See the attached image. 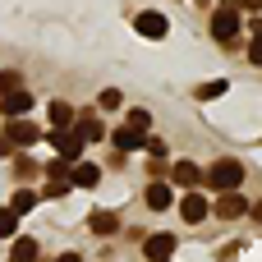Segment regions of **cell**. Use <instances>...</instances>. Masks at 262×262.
I'll list each match as a JSON object with an SVG mask.
<instances>
[{
    "label": "cell",
    "instance_id": "19",
    "mask_svg": "<svg viewBox=\"0 0 262 262\" xmlns=\"http://www.w3.org/2000/svg\"><path fill=\"white\" fill-rule=\"evenodd\" d=\"M69 170H74V161H69V157H55V161L46 166V175H51V180H69Z\"/></svg>",
    "mask_w": 262,
    "mask_h": 262
},
{
    "label": "cell",
    "instance_id": "20",
    "mask_svg": "<svg viewBox=\"0 0 262 262\" xmlns=\"http://www.w3.org/2000/svg\"><path fill=\"white\" fill-rule=\"evenodd\" d=\"M14 226H18V212H14V207H0V239H9Z\"/></svg>",
    "mask_w": 262,
    "mask_h": 262
},
{
    "label": "cell",
    "instance_id": "15",
    "mask_svg": "<svg viewBox=\"0 0 262 262\" xmlns=\"http://www.w3.org/2000/svg\"><path fill=\"white\" fill-rule=\"evenodd\" d=\"M170 203H175V198H170L166 184H152V189H147V207H152V212H166Z\"/></svg>",
    "mask_w": 262,
    "mask_h": 262
},
{
    "label": "cell",
    "instance_id": "12",
    "mask_svg": "<svg viewBox=\"0 0 262 262\" xmlns=\"http://www.w3.org/2000/svg\"><path fill=\"white\" fill-rule=\"evenodd\" d=\"M88 226H92V235H115V230H120V216H115V212H92Z\"/></svg>",
    "mask_w": 262,
    "mask_h": 262
},
{
    "label": "cell",
    "instance_id": "14",
    "mask_svg": "<svg viewBox=\"0 0 262 262\" xmlns=\"http://www.w3.org/2000/svg\"><path fill=\"white\" fill-rule=\"evenodd\" d=\"M74 120H78V115H74L69 101H51V124H55V129H64V124H74Z\"/></svg>",
    "mask_w": 262,
    "mask_h": 262
},
{
    "label": "cell",
    "instance_id": "1",
    "mask_svg": "<svg viewBox=\"0 0 262 262\" xmlns=\"http://www.w3.org/2000/svg\"><path fill=\"white\" fill-rule=\"evenodd\" d=\"M207 184H212L216 193H226V189H239V184H244V166H239L235 157H221V161L207 170Z\"/></svg>",
    "mask_w": 262,
    "mask_h": 262
},
{
    "label": "cell",
    "instance_id": "16",
    "mask_svg": "<svg viewBox=\"0 0 262 262\" xmlns=\"http://www.w3.org/2000/svg\"><path fill=\"white\" fill-rule=\"evenodd\" d=\"M78 138L83 143H97V138H106V124L101 120H78Z\"/></svg>",
    "mask_w": 262,
    "mask_h": 262
},
{
    "label": "cell",
    "instance_id": "11",
    "mask_svg": "<svg viewBox=\"0 0 262 262\" xmlns=\"http://www.w3.org/2000/svg\"><path fill=\"white\" fill-rule=\"evenodd\" d=\"M97 180H101V170H97L92 161H74V170H69V184H74V189H92Z\"/></svg>",
    "mask_w": 262,
    "mask_h": 262
},
{
    "label": "cell",
    "instance_id": "4",
    "mask_svg": "<svg viewBox=\"0 0 262 262\" xmlns=\"http://www.w3.org/2000/svg\"><path fill=\"white\" fill-rule=\"evenodd\" d=\"M5 134H9V143H14V147H32V143L41 138V129H37L32 120H18V115L9 120V129H5Z\"/></svg>",
    "mask_w": 262,
    "mask_h": 262
},
{
    "label": "cell",
    "instance_id": "8",
    "mask_svg": "<svg viewBox=\"0 0 262 262\" xmlns=\"http://www.w3.org/2000/svg\"><path fill=\"white\" fill-rule=\"evenodd\" d=\"M111 143H115V152H138V147L147 143V134H143V129H134V124H124V129H115V134H111Z\"/></svg>",
    "mask_w": 262,
    "mask_h": 262
},
{
    "label": "cell",
    "instance_id": "23",
    "mask_svg": "<svg viewBox=\"0 0 262 262\" xmlns=\"http://www.w3.org/2000/svg\"><path fill=\"white\" fill-rule=\"evenodd\" d=\"M249 60H253V64H262V18L253 23V46H249Z\"/></svg>",
    "mask_w": 262,
    "mask_h": 262
},
{
    "label": "cell",
    "instance_id": "30",
    "mask_svg": "<svg viewBox=\"0 0 262 262\" xmlns=\"http://www.w3.org/2000/svg\"><path fill=\"white\" fill-rule=\"evenodd\" d=\"M253 216H258V221H262V203H258V207H253Z\"/></svg>",
    "mask_w": 262,
    "mask_h": 262
},
{
    "label": "cell",
    "instance_id": "6",
    "mask_svg": "<svg viewBox=\"0 0 262 262\" xmlns=\"http://www.w3.org/2000/svg\"><path fill=\"white\" fill-rule=\"evenodd\" d=\"M249 212V198L244 193H235V189H226L221 198H216V216H226V221H235V216H244Z\"/></svg>",
    "mask_w": 262,
    "mask_h": 262
},
{
    "label": "cell",
    "instance_id": "29",
    "mask_svg": "<svg viewBox=\"0 0 262 262\" xmlns=\"http://www.w3.org/2000/svg\"><path fill=\"white\" fill-rule=\"evenodd\" d=\"M55 262H83V258H78V253H60Z\"/></svg>",
    "mask_w": 262,
    "mask_h": 262
},
{
    "label": "cell",
    "instance_id": "25",
    "mask_svg": "<svg viewBox=\"0 0 262 262\" xmlns=\"http://www.w3.org/2000/svg\"><path fill=\"white\" fill-rule=\"evenodd\" d=\"M129 124H134V129H143V134H147V124H152V115H147V111H143V106H138V111H129Z\"/></svg>",
    "mask_w": 262,
    "mask_h": 262
},
{
    "label": "cell",
    "instance_id": "27",
    "mask_svg": "<svg viewBox=\"0 0 262 262\" xmlns=\"http://www.w3.org/2000/svg\"><path fill=\"white\" fill-rule=\"evenodd\" d=\"M9 147H14V143H9V134H0V157H9Z\"/></svg>",
    "mask_w": 262,
    "mask_h": 262
},
{
    "label": "cell",
    "instance_id": "2",
    "mask_svg": "<svg viewBox=\"0 0 262 262\" xmlns=\"http://www.w3.org/2000/svg\"><path fill=\"white\" fill-rule=\"evenodd\" d=\"M235 32H239V5H221L216 18H212V37L216 41H235Z\"/></svg>",
    "mask_w": 262,
    "mask_h": 262
},
{
    "label": "cell",
    "instance_id": "24",
    "mask_svg": "<svg viewBox=\"0 0 262 262\" xmlns=\"http://www.w3.org/2000/svg\"><path fill=\"white\" fill-rule=\"evenodd\" d=\"M97 106H101V111H115V106H120V92H115V88L97 92Z\"/></svg>",
    "mask_w": 262,
    "mask_h": 262
},
{
    "label": "cell",
    "instance_id": "9",
    "mask_svg": "<svg viewBox=\"0 0 262 262\" xmlns=\"http://www.w3.org/2000/svg\"><path fill=\"white\" fill-rule=\"evenodd\" d=\"M180 212H184V221H189V226H198V221H207V212H212V203H207L203 193H184V203H180Z\"/></svg>",
    "mask_w": 262,
    "mask_h": 262
},
{
    "label": "cell",
    "instance_id": "5",
    "mask_svg": "<svg viewBox=\"0 0 262 262\" xmlns=\"http://www.w3.org/2000/svg\"><path fill=\"white\" fill-rule=\"evenodd\" d=\"M0 111H5V120H14V115H28V111H32V92H28V88H14V92H5Z\"/></svg>",
    "mask_w": 262,
    "mask_h": 262
},
{
    "label": "cell",
    "instance_id": "3",
    "mask_svg": "<svg viewBox=\"0 0 262 262\" xmlns=\"http://www.w3.org/2000/svg\"><path fill=\"white\" fill-rule=\"evenodd\" d=\"M51 143H55V152H60V157H69V161H78V157H83V138H78V129H69V124H64V129H55V134H51Z\"/></svg>",
    "mask_w": 262,
    "mask_h": 262
},
{
    "label": "cell",
    "instance_id": "28",
    "mask_svg": "<svg viewBox=\"0 0 262 262\" xmlns=\"http://www.w3.org/2000/svg\"><path fill=\"white\" fill-rule=\"evenodd\" d=\"M239 9H262V0H239Z\"/></svg>",
    "mask_w": 262,
    "mask_h": 262
},
{
    "label": "cell",
    "instance_id": "21",
    "mask_svg": "<svg viewBox=\"0 0 262 262\" xmlns=\"http://www.w3.org/2000/svg\"><path fill=\"white\" fill-rule=\"evenodd\" d=\"M14 88H23V74H18V69H5V74H0V97L14 92Z\"/></svg>",
    "mask_w": 262,
    "mask_h": 262
},
{
    "label": "cell",
    "instance_id": "26",
    "mask_svg": "<svg viewBox=\"0 0 262 262\" xmlns=\"http://www.w3.org/2000/svg\"><path fill=\"white\" fill-rule=\"evenodd\" d=\"M69 189H74V184H64V180H51V184H46V198H64Z\"/></svg>",
    "mask_w": 262,
    "mask_h": 262
},
{
    "label": "cell",
    "instance_id": "10",
    "mask_svg": "<svg viewBox=\"0 0 262 262\" xmlns=\"http://www.w3.org/2000/svg\"><path fill=\"white\" fill-rule=\"evenodd\" d=\"M134 28H138L143 37H152V41H161V37H166V18H161V14H152V9H147V14H138V18H134Z\"/></svg>",
    "mask_w": 262,
    "mask_h": 262
},
{
    "label": "cell",
    "instance_id": "13",
    "mask_svg": "<svg viewBox=\"0 0 262 262\" xmlns=\"http://www.w3.org/2000/svg\"><path fill=\"white\" fill-rule=\"evenodd\" d=\"M9 262H37V239H14V249H9Z\"/></svg>",
    "mask_w": 262,
    "mask_h": 262
},
{
    "label": "cell",
    "instance_id": "17",
    "mask_svg": "<svg viewBox=\"0 0 262 262\" xmlns=\"http://www.w3.org/2000/svg\"><path fill=\"white\" fill-rule=\"evenodd\" d=\"M170 175H175V184H184V189H189V184H198V166H193V161H175V170H170Z\"/></svg>",
    "mask_w": 262,
    "mask_h": 262
},
{
    "label": "cell",
    "instance_id": "22",
    "mask_svg": "<svg viewBox=\"0 0 262 262\" xmlns=\"http://www.w3.org/2000/svg\"><path fill=\"white\" fill-rule=\"evenodd\" d=\"M226 92V78H216V83H203L198 88V101H212V97H221Z\"/></svg>",
    "mask_w": 262,
    "mask_h": 262
},
{
    "label": "cell",
    "instance_id": "7",
    "mask_svg": "<svg viewBox=\"0 0 262 262\" xmlns=\"http://www.w3.org/2000/svg\"><path fill=\"white\" fill-rule=\"evenodd\" d=\"M143 253L152 262H170V253H175V235L170 230H161V235H152L147 244H143Z\"/></svg>",
    "mask_w": 262,
    "mask_h": 262
},
{
    "label": "cell",
    "instance_id": "18",
    "mask_svg": "<svg viewBox=\"0 0 262 262\" xmlns=\"http://www.w3.org/2000/svg\"><path fill=\"white\" fill-rule=\"evenodd\" d=\"M9 207H14V212H18V216H23V212H32V207H37V193H32V189H18V193H14V203H9Z\"/></svg>",
    "mask_w": 262,
    "mask_h": 262
}]
</instances>
